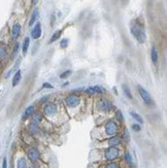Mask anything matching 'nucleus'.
Returning <instances> with one entry per match:
<instances>
[{
  "instance_id": "19",
  "label": "nucleus",
  "mask_w": 167,
  "mask_h": 168,
  "mask_svg": "<svg viewBox=\"0 0 167 168\" xmlns=\"http://www.w3.org/2000/svg\"><path fill=\"white\" fill-rule=\"evenodd\" d=\"M7 56V49L5 45H1L0 47V60H4Z\"/></svg>"
},
{
  "instance_id": "34",
  "label": "nucleus",
  "mask_w": 167,
  "mask_h": 168,
  "mask_svg": "<svg viewBox=\"0 0 167 168\" xmlns=\"http://www.w3.org/2000/svg\"><path fill=\"white\" fill-rule=\"evenodd\" d=\"M56 20V18H55V15H52V22H51V25L53 26L54 25V21Z\"/></svg>"
},
{
  "instance_id": "32",
  "label": "nucleus",
  "mask_w": 167,
  "mask_h": 168,
  "mask_svg": "<svg viewBox=\"0 0 167 168\" xmlns=\"http://www.w3.org/2000/svg\"><path fill=\"white\" fill-rule=\"evenodd\" d=\"M43 88H48V89H52L53 88V86L51 84H49V83H45V84L43 85Z\"/></svg>"
},
{
  "instance_id": "5",
  "label": "nucleus",
  "mask_w": 167,
  "mask_h": 168,
  "mask_svg": "<svg viewBox=\"0 0 167 168\" xmlns=\"http://www.w3.org/2000/svg\"><path fill=\"white\" fill-rule=\"evenodd\" d=\"M98 105V108L102 111H110V110L114 109V105L110 101L106 99H100L97 103Z\"/></svg>"
},
{
  "instance_id": "20",
  "label": "nucleus",
  "mask_w": 167,
  "mask_h": 168,
  "mask_svg": "<svg viewBox=\"0 0 167 168\" xmlns=\"http://www.w3.org/2000/svg\"><path fill=\"white\" fill-rule=\"evenodd\" d=\"M30 45V38L29 37H26L24 39V42H23V54H26L28 49H29Z\"/></svg>"
},
{
  "instance_id": "15",
  "label": "nucleus",
  "mask_w": 167,
  "mask_h": 168,
  "mask_svg": "<svg viewBox=\"0 0 167 168\" xmlns=\"http://www.w3.org/2000/svg\"><path fill=\"white\" fill-rule=\"evenodd\" d=\"M21 77H22L21 70H18L16 72V74L13 75V87H16L17 85L20 83V81H21Z\"/></svg>"
},
{
  "instance_id": "14",
  "label": "nucleus",
  "mask_w": 167,
  "mask_h": 168,
  "mask_svg": "<svg viewBox=\"0 0 167 168\" xmlns=\"http://www.w3.org/2000/svg\"><path fill=\"white\" fill-rule=\"evenodd\" d=\"M41 119H43V116H41V113H34L33 115H32V121H31V124H33V125H37V126H38V123H39V122L41 121Z\"/></svg>"
},
{
  "instance_id": "18",
  "label": "nucleus",
  "mask_w": 167,
  "mask_h": 168,
  "mask_svg": "<svg viewBox=\"0 0 167 168\" xmlns=\"http://www.w3.org/2000/svg\"><path fill=\"white\" fill-rule=\"evenodd\" d=\"M37 17H38V9H34L33 11V13H32L31 15V18H30V21H29V26H33V24L35 23V21H36Z\"/></svg>"
},
{
  "instance_id": "8",
  "label": "nucleus",
  "mask_w": 167,
  "mask_h": 168,
  "mask_svg": "<svg viewBox=\"0 0 167 168\" xmlns=\"http://www.w3.org/2000/svg\"><path fill=\"white\" fill-rule=\"evenodd\" d=\"M45 104L47 105L45 106V113L47 116H53L57 113L58 107L55 103H45Z\"/></svg>"
},
{
  "instance_id": "33",
  "label": "nucleus",
  "mask_w": 167,
  "mask_h": 168,
  "mask_svg": "<svg viewBox=\"0 0 167 168\" xmlns=\"http://www.w3.org/2000/svg\"><path fill=\"white\" fill-rule=\"evenodd\" d=\"M2 168H7V162H6V159H5V158H4V159H3Z\"/></svg>"
},
{
  "instance_id": "10",
  "label": "nucleus",
  "mask_w": 167,
  "mask_h": 168,
  "mask_svg": "<svg viewBox=\"0 0 167 168\" xmlns=\"http://www.w3.org/2000/svg\"><path fill=\"white\" fill-rule=\"evenodd\" d=\"M31 36H32V38H34V39H37V38H39V37L41 36V24H40L39 22L35 25V27L31 31Z\"/></svg>"
},
{
  "instance_id": "9",
  "label": "nucleus",
  "mask_w": 167,
  "mask_h": 168,
  "mask_svg": "<svg viewBox=\"0 0 167 168\" xmlns=\"http://www.w3.org/2000/svg\"><path fill=\"white\" fill-rule=\"evenodd\" d=\"M27 154H28V158H29L30 161H32V162H36V161L39 160L40 154H39V152H38V150H36L34 147L30 149Z\"/></svg>"
},
{
  "instance_id": "23",
  "label": "nucleus",
  "mask_w": 167,
  "mask_h": 168,
  "mask_svg": "<svg viewBox=\"0 0 167 168\" xmlns=\"http://www.w3.org/2000/svg\"><path fill=\"white\" fill-rule=\"evenodd\" d=\"M131 117H132V118L134 119L135 121H137L139 124H142V123H143L142 118H141V117L139 116L138 113H134V111H132V113H131Z\"/></svg>"
},
{
  "instance_id": "31",
  "label": "nucleus",
  "mask_w": 167,
  "mask_h": 168,
  "mask_svg": "<svg viewBox=\"0 0 167 168\" xmlns=\"http://www.w3.org/2000/svg\"><path fill=\"white\" fill-rule=\"evenodd\" d=\"M132 129L134 131H140V126L137 124H134V125H132Z\"/></svg>"
},
{
  "instance_id": "28",
  "label": "nucleus",
  "mask_w": 167,
  "mask_h": 168,
  "mask_svg": "<svg viewBox=\"0 0 167 168\" xmlns=\"http://www.w3.org/2000/svg\"><path fill=\"white\" fill-rule=\"evenodd\" d=\"M125 160H126L127 163H129V164H132V157H131V155H130L129 153L125 154Z\"/></svg>"
},
{
  "instance_id": "2",
  "label": "nucleus",
  "mask_w": 167,
  "mask_h": 168,
  "mask_svg": "<svg viewBox=\"0 0 167 168\" xmlns=\"http://www.w3.org/2000/svg\"><path fill=\"white\" fill-rule=\"evenodd\" d=\"M81 103V98L77 95H69L65 98V104L68 107H77Z\"/></svg>"
},
{
  "instance_id": "21",
  "label": "nucleus",
  "mask_w": 167,
  "mask_h": 168,
  "mask_svg": "<svg viewBox=\"0 0 167 168\" xmlns=\"http://www.w3.org/2000/svg\"><path fill=\"white\" fill-rule=\"evenodd\" d=\"M62 34V30H58V31H56L55 33L53 34V36L51 37V39H50V43H52V42L56 41V40L58 39L59 37L61 36Z\"/></svg>"
},
{
  "instance_id": "35",
  "label": "nucleus",
  "mask_w": 167,
  "mask_h": 168,
  "mask_svg": "<svg viewBox=\"0 0 167 168\" xmlns=\"http://www.w3.org/2000/svg\"><path fill=\"white\" fill-rule=\"evenodd\" d=\"M37 2H38V0H32V4H33V5L37 4Z\"/></svg>"
},
{
  "instance_id": "27",
  "label": "nucleus",
  "mask_w": 167,
  "mask_h": 168,
  "mask_svg": "<svg viewBox=\"0 0 167 168\" xmlns=\"http://www.w3.org/2000/svg\"><path fill=\"white\" fill-rule=\"evenodd\" d=\"M71 74V70H66V71H64L63 73L60 74V77L61 79H66V77H68L69 75Z\"/></svg>"
},
{
  "instance_id": "17",
  "label": "nucleus",
  "mask_w": 167,
  "mask_h": 168,
  "mask_svg": "<svg viewBox=\"0 0 167 168\" xmlns=\"http://www.w3.org/2000/svg\"><path fill=\"white\" fill-rule=\"evenodd\" d=\"M17 168H28V164L25 158H20L17 163Z\"/></svg>"
},
{
  "instance_id": "24",
  "label": "nucleus",
  "mask_w": 167,
  "mask_h": 168,
  "mask_svg": "<svg viewBox=\"0 0 167 168\" xmlns=\"http://www.w3.org/2000/svg\"><path fill=\"white\" fill-rule=\"evenodd\" d=\"M19 47H20V43L19 42H17L16 45H15V47H13V55H11V58H15L17 56V54H18V51H19Z\"/></svg>"
},
{
  "instance_id": "4",
  "label": "nucleus",
  "mask_w": 167,
  "mask_h": 168,
  "mask_svg": "<svg viewBox=\"0 0 167 168\" xmlns=\"http://www.w3.org/2000/svg\"><path fill=\"white\" fill-rule=\"evenodd\" d=\"M138 92H139V95H140L141 99L143 100V102L146 103V104L152 105L153 103H154V101H153V99L151 98L148 92V91H146V89H143L141 86H138Z\"/></svg>"
},
{
  "instance_id": "13",
  "label": "nucleus",
  "mask_w": 167,
  "mask_h": 168,
  "mask_svg": "<svg viewBox=\"0 0 167 168\" xmlns=\"http://www.w3.org/2000/svg\"><path fill=\"white\" fill-rule=\"evenodd\" d=\"M35 113V107L33 106V105H31V106H29V107H27L26 110H25L24 115H23V120H26V119H28L30 116H32L33 113Z\"/></svg>"
},
{
  "instance_id": "26",
  "label": "nucleus",
  "mask_w": 167,
  "mask_h": 168,
  "mask_svg": "<svg viewBox=\"0 0 167 168\" xmlns=\"http://www.w3.org/2000/svg\"><path fill=\"white\" fill-rule=\"evenodd\" d=\"M67 45H68V39L67 38H63L61 40V42H60V47L62 49H65V47H67Z\"/></svg>"
},
{
  "instance_id": "30",
  "label": "nucleus",
  "mask_w": 167,
  "mask_h": 168,
  "mask_svg": "<svg viewBox=\"0 0 167 168\" xmlns=\"http://www.w3.org/2000/svg\"><path fill=\"white\" fill-rule=\"evenodd\" d=\"M48 100H49V96H45V97L39 100V102L38 103H39V104H45V102H47Z\"/></svg>"
},
{
  "instance_id": "22",
  "label": "nucleus",
  "mask_w": 167,
  "mask_h": 168,
  "mask_svg": "<svg viewBox=\"0 0 167 168\" xmlns=\"http://www.w3.org/2000/svg\"><path fill=\"white\" fill-rule=\"evenodd\" d=\"M123 87V91H124V93H125V95L127 96L128 98H130V99H132V94H131V91H130V89H129V87H128L127 85H123L122 86Z\"/></svg>"
},
{
  "instance_id": "29",
  "label": "nucleus",
  "mask_w": 167,
  "mask_h": 168,
  "mask_svg": "<svg viewBox=\"0 0 167 168\" xmlns=\"http://www.w3.org/2000/svg\"><path fill=\"white\" fill-rule=\"evenodd\" d=\"M105 168H119V166H118L117 163L111 162V163H109V164H107V165L105 166Z\"/></svg>"
},
{
  "instance_id": "6",
  "label": "nucleus",
  "mask_w": 167,
  "mask_h": 168,
  "mask_svg": "<svg viewBox=\"0 0 167 168\" xmlns=\"http://www.w3.org/2000/svg\"><path fill=\"white\" fill-rule=\"evenodd\" d=\"M119 150H118L117 147H108L107 150L105 151V159L108 161H112L114 159H117L119 157Z\"/></svg>"
},
{
  "instance_id": "16",
  "label": "nucleus",
  "mask_w": 167,
  "mask_h": 168,
  "mask_svg": "<svg viewBox=\"0 0 167 168\" xmlns=\"http://www.w3.org/2000/svg\"><path fill=\"white\" fill-rule=\"evenodd\" d=\"M151 58H152V61H153V63L156 65V64L158 63V52H157L156 47H152Z\"/></svg>"
},
{
  "instance_id": "7",
  "label": "nucleus",
  "mask_w": 167,
  "mask_h": 168,
  "mask_svg": "<svg viewBox=\"0 0 167 168\" xmlns=\"http://www.w3.org/2000/svg\"><path fill=\"white\" fill-rule=\"evenodd\" d=\"M118 131V125L116 122L114 121H108L107 123L105 124V133L107 135H114V134L117 133Z\"/></svg>"
},
{
  "instance_id": "12",
  "label": "nucleus",
  "mask_w": 167,
  "mask_h": 168,
  "mask_svg": "<svg viewBox=\"0 0 167 168\" xmlns=\"http://www.w3.org/2000/svg\"><path fill=\"white\" fill-rule=\"evenodd\" d=\"M20 33H21V25L19 23H17L13 26V29H11V36H13V38H17V37L20 35Z\"/></svg>"
},
{
  "instance_id": "11",
  "label": "nucleus",
  "mask_w": 167,
  "mask_h": 168,
  "mask_svg": "<svg viewBox=\"0 0 167 168\" xmlns=\"http://www.w3.org/2000/svg\"><path fill=\"white\" fill-rule=\"evenodd\" d=\"M107 143H108L109 147H118L120 143H121V138H120L119 136L110 137V138L108 139Z\"/></svg>"
},
{
  "instance_id": "25",
  "label": "nucleus",
  "mask_w": 167,
  "mask_h": 168,
  "mask_svg": "<svg viewBox=\"0 0 167 168\" xmlns=\"http://www.w3.org/2000/svg\"><path fill=\"white\" fill-rule=\"evenodd\" d=\"M116 116H117L118 121H120V122L124 121V117H123V113L121 110H117V111H116Z\"/></svg>"
},
{
  "instance_id": "1",
  "label": "nucleus",
  "mask_w": 167,
  "mask_h": 168,
  "mask_svg": "<svg viewBox=\"0 0 167 168\" xmlns=\"http://www.w3.org/2000/svg\"><path fill=\"white\" fill-rule=\"evenodd\" d=\"M130 31L132 33V35L136 38L139 43H144L146 40V32H144V28H143V25L141 23H139L138 20L133 21L131 24V28H130Z\"/></svg>"
},
{
  "instance_id": "3",
  "label": "nucleus",
  "mask_w": 167,
  "mask_h": 168,
  "mask_svg": "<svg viewBox=\"0 0 167 168\" xmlns=\"http://www.w3.org/2000/svg\"><path fill=\"white\" fill-rule=\"evenodd\" d=\"M106 91L103 88L99 87V86H94V87H89L85 90V93L88 96H95V95H102Z\"/></svg>"
}]
</instances>
